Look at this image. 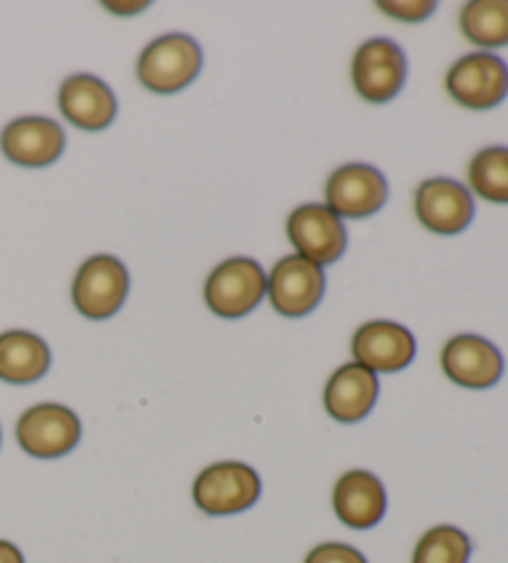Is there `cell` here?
<instances>
[{
	"mask_svg": "<svg viewBox=\"0 0 508 563\" xmlns=\"http://www.w3.org/2000/svg\"><path fill=\"white\" fill-rule=\"evenodd\" d=\"M82 427L77 415L63 405L45 402L27 410L15 427L18 444L37 460H57L80 442Z\"/></svg>",
	"mask_w": 508,
	"mask_h": 563,
	"instance_id": "3957f363",
	"label": "cell"
},
{
	"mask_svg": "<svg viewBox=\"0 0 508 563\" xmlns=\"http://www.w3.org/2000/svg\"><path fill=\"white\" fill-rule=\"evenodd\" d=\"M379 383L367 367L350 363L332 373L325 387V410L332 420L353 424L365 420L377 402Z\"/></svg>",
	"mask_w": 508,
	"mask_h": 563,
	"instance_id": "e0dca14e",
	"label": "cell"
},
{
	"mask_svg": "<svg viewBox=\"0 0 508 563\" xmlns=\"http://www.w3.org/2000/svg\"><path fill=\"white\" fill-rule=\"evenodd\" d=\"M130 294V274L114 256H92L77 271L73 300L82 316L92 320L112 318Z\"/></svg>",
	"mask_w": 508,
	"mask_h": 563,
	"instance_id": "8992f818",
	"label": "cell"
},
{
	"mask_svg": "<svg viewBox=\"0 0 508 563\" xmlns=\"http://www.w3.org/2000/svg\"><path fill=\"white\" fill-rule=\"evenodd\" d=\"M107 8H110V11H114V13H122V15H130V13H134V11H144L146 8V3H126V5H122V3H107Z\"/></svg>",
	"mask_w": 508,
	"mask_h": 563,
	"instance_id": "d4e9b609",
	"label": "cell"
},
{
	"mask_svg": "<svg viewBox=\"0 0 508 563\" xmlns=\"http://www.w3.org/2000/svg\"><path fill=\"white\" fill-rule=\"evenodd\" d=\"M288 239L300 251V258L316 266H328L338 261L347 246L343 221L320 203H306L290 213Z\"/></svg>",
	"mask_w": 508,
	"mask_h": 563,
	"instance_id": "ba28073f",
	"label": "cell"
},
{
	"mask_svg": "<svg viewBox=\"0 0 508 563\" xmlns=\"http://www.w3.org/2000/svg\"><path fill=\"white\" fill-rule=\"evenodd\" d=\"M468 184L482 199L508 203V147L478 152L468 164Z\"/></svg>",
	"mask_w": 508,
	"mask_h": 563,
	"instance_id": "ffe728a7",
	"label": "cell"
},
{
	"mask_svg": "<svg viewBox=\"0 0 508 563\" xmlns=\"http://www.w3.org/2000/svg\"><path fill=\"white\" fill-rule=\"evenodd\" d=\"M201 65L199 43L184 33H169L146 45L136 65V77L150 92L174 95L197 80Z\"/></svg>",
	"mask_w": 508,
	"mask_h": 563,
	"instance_id": "6da1fadb",
	"label": "cell"
},
{
	"mask_svg": "<svg viewBox=\"0 0 508 563\" xmlns=\"http://www.w3.org/2000/svg\"><path fill=\"white\" fill-rule=\"evenodd\" d=\"M442 371L449 380L466 390H486L504 375V355L482 335H456L444 345Z\"/></svg>",
	"mask_w": 508,
	"mask_h": 563,
	"instance_id": "30bf717a",
	"label": "cell"
},
{
	"mask_svg": "<svg viewBox=\"0 0 508 563\" xmlns=\"http://www.w3.org/2000/svg\"><path fill=\"white\" fill-rule=\"evenodd\" d=\"M338 519L350 529H373L387 511V494L373 472L353 470L338 479L332 492Z\"/></svg>",
	"mask_w": 508,
	"mask_h": 563,
	"instance_id": "2e32d148",
	"label": "cell"
},
{
	"mask_svg": "<svg viewBox=\"0 0 508 563\" xmlns=\"http://www.w3.org/2000/svg\"><path fill=\"white\" fill-rule=\"evenodd\" d=\"M268 278L253 258H231L207 280L203 296L213 313L221 318L249 316L266 296Z\"/></svg>",
	"mask_w": 508,
	"mask_h": 563,
	"instance_id": "5b68a950",
	"label": "cell"
},
{
	"mask_svg": "<svg viewBox=\"0 0 508 563\" xmlns=\"http://www.w3.org/2000/svg\"><path fill=\"white\" fill-rule=\"evenodd\" d=\"M446 92L466 110H492L508 95V65L494 53H472L452 65Z\"/></svg>",
	"mask_w": 508,
	"mask_h": 563,
	"instance_id": "277c9868",
	"label": "cell"
},
{
	"mask_svg": "<svg viewBox=\"0 0 508 563\" xmlns=\"http://www.w3.org/2000/svg\"><path fill=\"white\" fill-rule=\"evenodd\" d=\"M0 150L18 167H51L65 150V132L55 120L21 118L0 134Z\"/></svg>",
	"mask_w": 508,
	"mask_h": 563,
	"instance_id": "4fadbf2b",
	"label": "cell"
},
{
	"mask_svg": "<svg viewBox=\"0 0 508 563\" xmlns=\"http://www.w3.org/2000/svg\"><path fill=\"white\" fill-rule=\"evenodd\" d=\"M459 25L478 47L508 45V0H474L462 8Z\"/></svg>",
	"mask_w": 508,
	"mask_h": 563,
	"instance_id": "d6986e66",
	"label": "cell"
},
{
	"mask_svg": "<svg viewBox=\"0 0 508 563\" xmlns=\"http://www.w3.org/2000/svg\"><path fill=\"white\" fill-rule=\"evenodd\" d=\"M417 219L434 234H462L474 219V199L464 184L454 179H429L417 189Z\"/></svg>",
	"mask_w": 508,
	"mask_h": 563,
	"instance_id": "7c38bea8",
	"label": "cell"
},
{
	"mask_svg": "<svg viewBox=\"0 0 508 563\" xmlns=\"http://www.w3.org/2000/svg\"><path fill=\"white\" fill-rule=\"evenodd\" d=\"M387 179L369 164H347L332 172L328 179L325 197L328 209L335 217L365 219L385 207L387 201Z\"/></svg>",
	"mask_w": 508,
	"mask_h": 563,
	"instance_id": "9c48e42d",
	"label": "cell"
},
{
	"mask_svg": "<svg viewBox=\"0 0 508 563\" xmlns=\"http://www.w3.org/2000/svg\"><path fill=\"white\" fill-rule=\"evenodd\" d=\"M379 8L405 23H419L437 11V3H379Z\"/></svg>",
	"mask_w": 508,
	"mask_h": 563,
	"instance_id": "603a6c76",
	"label": "cell"
},
{
	"mask_svg": "<svg viewBox=\"0 0 508 563\" xmlns=\"http://www.w3.org/2000/svg\"><path fill=\"white\" fill-rule=\"evenodd\" d=\"M0 563H25V559L15 543L0 539Z\"/></svg>",
	"mask_w": 508,
	"mask_h": 563,
	"instance_id": "cb8c5ba5",
	"label": "cell"
},
{
	"mask_svg": "<svg viewBox=\"0 0 508 563\" xmlns=\"http://www.w3.org/2000/svg\"><path fill=\"white\" fill-rule=\"evenodd\" d=\"M405 80L407 57L397 43L387 37H375L355 53L353 82L360 97H365L367 102H389L402 90Z\"/></svg>",
	"mask_w": 508,
	"mask_h": 563,
	"instance_id": "52a82bcc",
	"label": "cell"
},
{
	"mask_svg": "<svg viewBox=\"0 0 508 563\" xmlns=\"http://www.w3.org/2000/svg\"><path fill=\"white\" fill-rule=\"evenodd\" d=\"M306 563H367V559L357 549L347 543H320V547L308 553Z\"/></svg>",
	"mask_w": 508,
	"mask_h": 563,
	"instance_id": "7402d4cb",
	"label": "cell"
},
{
	"mask_svg": "<svg viewBox=\"0 0 508 563\" xmlns=\"http://www.w3.org/2000/svg\"><path fill=\"white\" fill-rule=\"evenodd\" d=\"M270 303L280 316L300 318L318 308L325 294V274L322 268L300 256L280 258L268 278Z\"/></svg>",
	"mask_w": 508,
	"mask_h": 563,
	"instance_id": "8fae6325",
	"label": "cell"
},
{
	"mask_svg": "<svg viewBox=\"0 0 508 563\" xmlns=\"http://www.w3.org/2000/svg\"><path fill=\"white\" fill-rule=\"evenodd\" d=\"M60 112L67 122L85 132L107 130L117 118L114 92L100 77L73 75L60 87Z\"/></svg>",
	"mask_w": 508,
	"mask_h": 563,
	"instance_id": "9a60e30c",
	"label": "cell"
},
{
	"mask_svg": "<svg viewBox=\"0 0 508 563\" xmlns=\"http://www.w3.org/2000/svg\"><path fill=\"white\" fill-rule=\"evenodd\" d=\"M417 343L405 325L393 320L365 323L353 338V355L357 365L373 373H397L415 361Z\"/></svg>",
	"mask_w": 508,
	"mask_h": 563,
	"instance_id": "5bb4252c",
	"label": "cell"
},
{
	"mask_svg": "<svg viewBox=\"0 0 508 563\" xmlns=\"http://www.w3.org/2000/svg\"><path fill=\"white\" fill-rule=\"evenodd\" d=\"M51 347L27 330H8L0 335V380L31 385L51 371Z\"/></svg>",
	"mask_w": 508,
	"mask_h": 563,
	"instance_id": "ac0fdd59",
	"label": "cell"
},
{
	"mask_svg": "<svg viewBox=\"0 0 508 563\" xmlns=\"http://www.w3.org/2000/svg\"><path fill=\"white\" fill-rule=\"evenodd\" d=\"M472 541L456 527H434L419 539L412 563H468Z\"/></svg>",
	"mask_w": 508,
	"mask_h": 563,
	"instance_id": "44dd1931",
	"label": "cell"
},
{
	"mask_svg": "<svg viewBox=\"0 0 508 563\" xmlns=\"http://www.w3.org/2000/svg\"><path fill=\"white\" fill-rule=\"evenodd\" d=\"M258 474L243 462L211 464L194 482V501L211 517H229V514L246 511L258 501Z\"/></svg>",
	"mask_w": 508,
	"mask_h": 563,
	"instance_id": "7a4b0ae2",
	"label": "cell"
}]
</instances>
